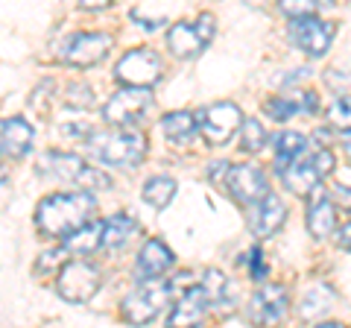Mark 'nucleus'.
Returning a JSON list of instances; mask_svg holds the SVG:
<instances>
[{
	"instance_id": "1",
	"label": "nucleus",
	"mask_w": 351,
	"mask_h": 328,
	"mask_svg": "<svg viewBox=\"0 0 351 328\" xmlns=\"http://www.w3.org/2000/svg\"><path fill=\"white\" fill-rule=\"evenodd\" d=\"M94 209H97L94 196L85 191L53 194L47 200H41V205L36 209V226L47 237H68L80 232L85 223H91Z\"/></svg>"
},
{
	"instance_id": "2",
	"label": "nucleus",
	"mask_w": 351,
	"mask_h": 328,
	"mask_svg": "<svg viewBox=\"0 0 351 328\" xmlns=\"http://www.w3.org/2000/svg\"><path fill=\"white\" fill-rule=\"evenodd\" d=\"M88 152L117 170H135L147 156V138L135 129H108L88 135Z\"/></svg>"
},
{
	"instance_id": "3",
	"label": "nucleus",
	"mask_w": 351,
	"mask_h": 328,
	"mask_svg": "<svg viewBox=\"0 0 351 328\" xmlns=\"http://www.w3.org/2000/svg\"><path fill=\"white\" fill-rule=\"evenodd\" d=\"M331 170H334V152L328 147H316V150H304L302 156L281 173V179L293 194L304 196V194H311Z\"/></svg>"
},
{
	"instance_id": "4",
	"label": "nucleus",
	"mask_w": 351,
	"mask_h": 328,
	"mask_svg": "<svg viewBox=\"0 0 351 328\" xmlns=\"http://www.w3.org/2000/svg\"><path fill=\"white\" fill-rule=\"evenodd\" d=\"M170 296L173 290L167 281H141L123 299V320L129 325H147L161 314V308H167Z\"/></svg>"
},
{
	"instance_id": "5",
	"label": "nucleus",
	"mask_w": 351,
	"mask_h": 328,
	"mask_svg": "<svg viewBox=\"0 0 351 328\" xmlns=\"http://www.w3.org/2000/svg\"><path fill=\"white\" fill-rule=\"evenodd\" d=\"M152 112V94L141 89H120L117 94L108 97V103L103 106L106 124H112L114 129H129L141 124Z\"/></svg>"
},
{
	"instance_id": "6",
	"label": "nucleus",
	"mask_w": 351,
	"mask_h": 328,
	"mask_svg": "<svg viewBox=\"0 0 351 328\" xmlns=\"http://www.w3.org/2000/svg\"><path fill=\"white\" fill-rule=\"evenodd\" d=\"M114 76L123 82V89H141V91H147L149 85H156L161 80V59H158V53L149 50V47L129 50L126 56L117 62Z\"/></svg>"
},
{
	"instance_id": "7",
	"label": "nucleus",
	"mask_w": 351,
	"mask_h": 328,
	"mask_svg": "<svg viewBox=\"0 0 351 328\" xmlns=\"http://www.w3.org/2000/svg\"><path fill=\"white\" fill-rule=\"evenodd\" d=\"M56 290L64 302H76L82 305L100 290V270H97L91 261H68L59 272V281H56Z\"/></svg>"
},
{
	"instance_id": "8",
	"label": "nucleus",
	"mask_w": 351,
	"mask_h": 328,
	"mask_svg": "<svg viewBox=\"0 0 351 328\" xmlns=\"http://www.w3.org/2000/svg\"><path fill=\"white\" fill-rule=\"evenodd\" d=\"M240 124H243V112L228 100L208 106L196 115V129H199V132L208 138V144H214V147L226 144V141L240 129Z\"/></svg>"
},
{
	"instance_id": "9",
	"label": "nucleus",
	"mask_w": 351,
	"mask_h": 328,
	"mask_svg": "<svg viewBox=\"0 0 351 328\" xmlns=\"http://www.w3.org/2000/svg\"><path fill=\"white\" fill-rule=\"evenodd\" d=\"M214 38V15H199L196 24H176L167 32V45L173 56L179 59H193L208 47V41Z\"/></svg>"
},
{
	"instance_id": "10",
	"label": "nucleus",
	"mask_w": 351,
	"mask_h": 328,
	"mask_svg": "<svg viewBox=\"0 0 351 328\" xmlns=\"http://www.w3.org/2000/svg\"><path fill=\"white\" fill-rule=\"evenodd\" d=\"M290 311V296L287 288L281 284H263V288L249 299V320L255 323L258 328H276L284 316Z\"/></svg>"
},
{
	"instance_id": "11",
	"label": "nucleus",
	"mask_w": 351,
	"mask_h": 328,
	"mask_svg": "<svg viewBox=\"0 0 351 328\" xmlns=\"http://www.w3.org/2000/svg\"><path fill=\"white\" fill-rule=\"evenodd\" d=\"M334 24H328V21H319V15H311V18H295L290 21V38L293 45L304 50L307 56H325L328 47H331L334 41Z\"/></svg>"
},
{
	"instance_id": "12",
	"label": "nucleus",
	"mask_w": 351,
	"mask_h": 328,
	"mask_svg": "<svg viewBox=\"0 0 351 328\" xmlns=\"http://www.w3.org/2000/svg\"><path fill=\"white\" fill-rule=\"evenodd\" d=\"M226 188L243 205H255L258 200H263L269 194L267 176H263V170L255 167V164H232L226 176Z\"/></svg>"
},
{
	"instance_id": "13",
	"label": "nucleus",
	"mask_w": 351,
	"mask_h": 328,
	"mask_svg": "<svg viewBox=\"0 0 351 328\" xmlns=\"http://www.w3.org/2000/svg\"><path fill=\"white\" fill-rule=\"evenodd\" d=\"M108 47H112V36H106V32H80L68 41L62 56L76 68H91L106 56Z\"/></svg>"
},
{
	"instance_id": "14",
	"label": "nucleus",
	"mask_w": 351,
	"mask_h": 328,
	"mask_svg": "<svg viewBox=\"0 0 351 328\" xmlns=\"http://www.w3.org/2000/svg\"><path fill=\"white\" fill-rule=\"evenodd\" d=\"M287 220V205L281 202L278 194H267L255 205H249V229L258 237H269Z\"/></svg>"
},
{
	"instance_id": "15",
	"label": "nucleus",
	"mask_w": 351,
	"mask_h": 328,
	"mask_svg": "<svg viewBox=\"0 0 351 328\" xmlns=\"http://www.w3.org/2000/svg\"><path fill=\"white\" fill-rule=\"evenodd\" d=\"M307 229L313 237H328L337 232V209L322 185L307 194Z\"/></svg>"
},
{
	"instance_id": "16",
	"label": "nucleus",
	"mask_w": 351,
	"mask_h": 328,
	"mask_svg": "<svg viewBox=\"0 0 351 328\" xmlns=\"http://www.w3.org/2000/svg\"><path fill=\"white\" fill-rule=\"evenodd\" d=\"M208 308H211V305H208V296L199 284H196V288H188L182 293V299L176 302V308L167 320V328H199Z\"/></svg>"
},
{
	"instance_id": "17",
	"label": "nucleus",
	"mask_w": 351,
	"mask_h": 328,
	"mask_svg": "<svg viewBox=\"0 0 351 328\" xmlns=\"http://www.w3.org/2000/svg\"><path fill=\"white\" fill-rule=\"evenodd\" d=\"M263 112L272 120H290L293 115H316L319 112V97L313 91H293L287 97H272L263 103Z\"/></svg>"
},
{
	"instance_id": "18",
	"label": "nucleus",
	"mask_w": 351,
	"mask_h": 328,
	"mask_svg": "<svg viewBox=\"0 0 351 328\" xmlns=\"http://www.w3.org/2000/svg\"><path fill=\"white\" fill-rule=\"evenodd\" d=\"M32 138H36V129H32L24 117L0 120V152H6L9 159L27 156L32 147Z\"/></svg>"
},
{
	"instance_id": "19",
	"label": "nucleus",
	"mask_w": 351,
	"mask_h": 328,
	"mask_svg": "<svg viewBox=\"0 0 351 328\" xmlns=\"http://www.w3.org/2000/svg\"><path fill=\"white\" fill-rule=\"evenodd\" d=\"M173 253H170V246L164 244V240L158 237H152L144 244V249H141V255H138V279H144V281H156L161 272H167L173 267Z\"/></svg>"
},
{
	"instance_id": "20",
	"label": "nucleus",
	"mask_w": 351,
	"mask_h": 328,
	"mask_svg": "<svg viewBox=\"0 0 351 328\" xmlns=\"http://www.w3.org/2000/svg\"><path fill=\"white\" fill-rule=\"evenodd\" d=\"M85 170H88V164L80 156H73V152H50V156L44 159V173H53V176H59L62 182L80 185Z\"/></svg>"
},
{
	"instance_id": "21",
	"label": "nucleus",
	"mask_w": 351,
	"mask_h": 328,
	"mask_svg": "<svg viewBox=\"0 0 351 328\" xmlns=\"http://www.w3.org/2000/svg\"><path fill=\"white\" fill-rule=\"evenodd\" d=\"M100 246H103V223L100 220L85 223L80 232L68 235L64 237V244H62L64 253H73V255H88V253H94V249H100Z\"/></svg>"
},
{
	"instance_id": "22",
	"label": "nucleus",
	"mask_w": 351,
	"mask_h": 328,
	"mask_svg": "<svg viewBox=\"0 0 351 328\" xmlns=\"http://www.w3.org/2000/svg\"><path fill=\"white\" fill-rule=\"evenodd\" d=\"M272 150H276V170L284 173L307 150V141L299 132H278L272 138Z\"/></svg>"
},
{
	"instance_id": "23",
	"label": "nucleus",
	"mask_w": 351,
	"mask_h": 328,
	"mask_svg": "<svg viewBox=\"0 0 351 328\" xmlns=\"http://www.w3.org/2000/svg\"><path fill=\"white\" fill-rule=\"evenodd\" d=\"M138 232V223L132 214H114L103 223V246L106 249H120L123 244H129L132 235Z\"/></svg>"
},
{
	"instance_id": "24",
	"label": "nucleus",
	"mask_w": 351,
	"mask_h": 328,
	"mask_svg": "<svg viewBox=\"0 0 351 328\" xmlns=\"http://www.w3.org/2000/svg\"><path fill=\"white\" fill-rule=\"evenodd\" d=\"M161 129L173 144H191L193 135H196V115L191 112H170L164 115L161 120Z\"/></svg>"
},
{
	"instance_id": "25",
	"label": "nucleus",
	"mask_w": 351,
	"mask_h": 328,
	"mask_svg": "<svg viewBox=\"0 0 351 328\" xmlns=\"http://www.w3.org/2000/svg\"><path fill=\"white\" fill-rule=\"evenodd\" d=\"M334 302H337V293L328 288V284H316V288H311L304 293V299H302V316L304 320H313V316H322L334 308Z\"/></svg>"
},
{
	"instance_id": "26",
	"label": "nucleus",
	"mask_w": 351,
	"mask_h": 328,
	"mask_svg": "<svg viewBox=\"0 0 351 328\" xmlns=\"http://www.w3.org/2000/svg\"><path fill=\"white\" fill-rule=\"evenodd\" d=\"M176 196V179L170 176H152L144 185V200L152 205V209H167Z\"/></svg>"
},
{
	"instance_id": "27",
	"label": "nucleus",
	"mask_w": 351,
	"mask_h": 328,
	"mask_svg": "<svg viewBox=\"0 0 351 328\" xmlns=\"http://www.w3.org/2000/svg\"><path fill=\"white\" fill-rule=\"evenodd\" d=\"M263 144H267V129H263L261 120L246 117L240 124V150L243 152H261Z\"/></svg>"
},
{
	"instance_id": "28",
	"label": "nucleus",
	"mask_w": 351,
	"mask_h": 328,
	"mask_svg": "<svg viewBox=\"0 0 351 328\" xmlns=\"http://www.w3.org/2000/svg\"><path fill=\"white\" fill-rule=\"evenodd\" d=\"M199 288L205 290L208 305H223V302H228V279L219 270H208Z\"/></svg>"
},
{
	"instance_id": "29",
	"label": "nucleus",
	"mask_w": 351,
	"mask_h": 328,
	"mask_svg": "<svg viewBox=\"0 0 351 328\" xmlns=\"http://www.w3.org/2000/svg\"><path fill=\"white\" fill-rule=\"evenodd\" d=\"M328 120H331V126L343 129V132H351V97L348 94L337 97V100L331 103V108H328Z\"/></svg>"
},
{
	"instance_id": "30",
	"label": "nucleus",
	"mask_w": 351,
	"mask_h": 328,
	"mask_svg": "<svg viewBox=\"0 0 351 328\" xmlns=\"http://www.w3.org/2000/svg\"><path fill=\"white\" fill-rule=\"evenodd\" d=\"M281 12L290 15V21H295V18H311V15L319 12V3H311V0H295V3H293V0H284Z\"/></svg>"
},
{
	"instance_id": "31",
	"label": "nucleus",
	"mask_w": 351,
	"mask_h": 328,
	"mask_svg": "<svg viewBox=\"0 0 351 328\" xmlns=\"http://www.w3.org/2000/svg\"><path fill=\"white\" fill-rule=\"evenodd\" d=\"M68 103H71V106H82V108H88V106H94V94H91V89H88V85L73 82L71 89H68Z\"/></svg>"
},
{
	"instance_id": "32",
	"label": "nucleus",
	"mask_w": 351,
	"mask_h": 328,
	"mask_svg": "<svg viewBox=\"0 0 351 328\" xmlns=\"http://www.w3.org/2000/svg\"><path fill=\"white\" fill-rule=\"evenodd\" d=\"M249 270H252V276L261 279L263 272H267V267H263V253H261V246H252L249 249Z\"/></svg>"
},
{
	"instance_id": "33",
	"label": "nucleus",
	"mask_w": 351,
	"mask_h": 328,
	"mask_svg": "<svg viewBox=\"0 0 351 328\" xmlns=\"http://www.w3.org/2000/svg\"><path fill=\"white\" fill-rule=\"evenodd\" d=\"M228 167H232L228 161H214V164H211V179H214V185H223V182H226Z\"/></svg>"
},
{
	"instance_id": "34",
	"label": "nucleus",
	"mask_w": 351,
	"mask_h": 328,
	"mask_svg": "<svg viewBox=\"0 0 351 328\" xmlns=\"http://www.w3.org/2000/svg\"><path fill=\"white\" fill-rule=\"evenodd\" d=\"M337 244H339V249H351V223L337 229Z\"/></svg>"
},
{
	"instance_id": "35",
	"label": "nucleus",
	"mask_w": 351,
	"mask_h": 328,
	"mask_svg": "<svg viewBox=\"0 0 351 328\" xmlns=\"http://www.w3.org/2000/svg\"><path fill=\"white\" fill-rule=\"evenodd\" d=\"M337 200H339V205H343V209L351 214V188H339V191H337Z\"/></svg>"
},
{
	"instance_id": "36",
	"label": "nucleus",
	"mask_w": 351,
	"mask_h": 328,
	"mask_svg": "<svg viewBox=\"0 0 351 328\" xmlns=\"http://www.w3.org/2000/svg\"><path fill=\"white\" fill-rule=\"evenodd\" d=\"M85 9H103V6H108L106 0H88V3H82Z\"/></svg>"
},
{
	"instance_id": "37",
	"label": "nucleus",
	"mask_w": 351,
	"mask_h": 328,
	"mask_svg": "<svg viewBox=\"0 0 351 328\" xmlns=\"http://www.w3.org/2000/svg\"><path fill=\"white\" fill-rule=\"evenodd\" d=\"M343 150H346V156L351 159V132H346V135H343Z\"/></svg>"
},
{
	"instance_id": "38",
	"label": "nucleus",
	"mask_w": 351,
	"mask_h": 328,
	"mask_svg": "<svg viewBox=\"0 0 351 328\" xmlns=\"http://www.w3.org/2000/svg\"><path fill=\"white\" fill-rule=\"evenodd\" d=\"M319 328H346V325H339V323H325V325H319Z\"/></svg>"
}]
</instances>
